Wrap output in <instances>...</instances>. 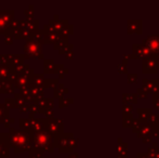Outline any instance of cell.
<instances>
[{
    "instance_id": "1",
    "label": "cell",
    "mask_w": 159,
    "mask_h": 158,
    "mask_svg": "<svg viewBox=\"0 0 159 158\" xmlns=\"http://www.w3.org/2000/svg\"><path fill=\"white\" fill-rule=\"evenodd\" d=\"M9 141L11 147L14 148V153L21 154L24 152H30L33 147L34 131L28 130H16L14 128L9 129Z\"/></svg>"
},
{
    "instance_id": "2",
    "label": "cell",
    "mask_w": 159,
    "mask_h": 158,
    "mask_svg": "<svg viewBox=\"0 0 159 158\" xmlns=\"http://www.w3.org/2000/svg\"><path fill=\"white\" fill-rule=\"evenodd\" d=\"M54 135L48 130L34 132L33 147L43 154L44 152L53 153L54 151Z\"/></svg>"
},
{
    "instance_id": "3",
    "label": "cell",
    "mask_w": 159,
    "mask_h": 158,
    "mask_svg": "<svg viewBox=\"0 0 159 158\" xmlns=\"http://www.w3.org/2000/svg\"><path fill=\"white\" fill-rule=\"evenodd\" d=\"M23 54L25 55L26 60H30V59H32V57H35V59H38V60H44L42 44L32 39L26 40L25 41Z\"/></svg>"
},
{
    "instance_id": "4",
    "label": "cell",
    "mask_w": 159,
    "mask_h": 158,
    "mask_svg": "<svg viewBox=\"0 0 159 158\" xmlns=\"http://www.w3.org/2000/svg\"><path fill=\"white\" fill-rule=\"evenodd\" d=\"M26 57L24 54H1L0 55V64H8L9 66L15 70L21 65L25 64Z\"/></svg>"
},
{
    "instance_id": "5",
    "label": "cell",
    "mask_w": 159,
    "mask_h": 158,
    "mask_svg": "<svg viewBox=\"0 0 159 158\" xmlns=\"http://www.w3.org/2000/svg\"><path fill=\"white\" fill-rule=\"evenodd\" d=\"M46 130L50 131L54 137L57 135L62 134V130H63V122L61 119H57V118H47L46 121Z\"/></svg>"
},
{
    "instance_id": "6",
    "label": "cell",
    "mask_w": 159,
    "mask_h": 158,
    "mask_svg": "<svg viewBox=\"0 0 159 158\" xmlns=\"http://www.w3.org/2000/svg\"><path fill=\"white\" fill-rule=\"evenodd\" d=\"M10 141H9V133L1 132L0 134V157H10Z\"/></svg>"
},
{
    "instance_id": "7",
    "label": "cell",
    "mask_w": 159,
    "mask_h": 158,
    "mask_svg": "<svg viewBox=\"0 0 159 158\" xmlns=\"http://www.w3.org/2000/svg\"><path fill=\"white\" fill-rule=\"evenodd\" d=\"M14 70L8 64H0V80H8V81L14 82L16 78Z\"/></svg>"
},
{
    "instance_id": "8",
    "label": "cell",
    "mask_w": 159,
    "mask_h": 158,
    "mask_svg": "<svg viewBox=\"0 0 159 158\" xmlns=\"http://www.w3.org/2000/svg\"><path fill=\"white\" fill-rule=\"evenodd\" d=\"M14 82L8 80H0V94H14L16 90Z\"/></svg>"
},
{
    "instance_id": "9",
    "label": "cell",
    "mask_w": 159,
    "mask_h": 158,
    "mask_svg": "<svg viewBox=\"0 0 159 158\" xmlns=\"http://www.w3.org/2000/svg\"><path fill=\"white\" fill-rule=\"evenodd\" d=\"M20 28H23V29H27V30L39 29V20H37V19L20 20Z\"/></svg>"
},
{
    "instance_id": "10",
    "label": "cell",
    "mask_w": 159,
    "mask_h": 158,
    "mask_svg": "<svg viewBox=\"0 0 159 158\" xmlns=\"http://www.w3.org/2000/svg\"><path fill=\"white\" fill-rule=\"evenodd\" d=\"M16 76H27V77H33L36 74L35 70L30 67V65L28 63H25L23 65H21L20 67L14 70Z\"/></svg>"
},
{
    "instance_id": "11",
    "label": "cell",
    "mask_w": 159,
    "mask_h": 158,
    "mask_svg": "<svg viewBox=\"0 0 159 158\" xmlns=\"http://www.w3.org/2000/svg\"><path fill=\"white\" fill-rule=\"evenodd\" d=\"M37 103V105L39 106L40 108V114H43L44 111H47L48 108H53V105H54V99H40L35 101Z\"/></svg>"
},
{
    "instance_id": "12",
    "label": "cell",
    "mask_w": 159,
    "mask_h": 158,
    "mask_svg": "<svg viewBox=\"0 0 159 158\" xmlns=\"http://www.w3.org/2000/svg\"><path fill=\"white\" fill-rule=\"evenodd\" d=\"M47 118H33L32 119V129L34 132H40L46 130Z\"/></svg>"
},
{
    "instance_id": "13",
    "label": "cell",
    "mask_w": 159,
    "mask_h": 158,
    "mask_svg": "<svg viewBox=\"0 0 159 158\" xmlns=\"http://www.w3.org/2000/svg\"><path fill=\"white\" fill-rule=\"evenodd\" d=\"M30 95H32V97L34 99V102L44 97V92L42 88H39V87L35 86L33 84H30Z\"/></svg>"
},
{
    "instance_id": "14",
    "label": "cell",
    "mask_w": 159,
    "mask_h": 158,
    "mask_svg": "<svg viewBox=\"0 0 159 158\" xmlns=\"http://www.w3.org/2000/svg\"><path fill=\"white\" fill-rule=\"evenodd\" d=\"M32 78L33 77H27V76H17L14 80V84L16 86V88L21 89V88H25L28 87L32 84Z\"/></svg>"
},
{
    "instance_id": "15",
    "label": "cell",
    "mask_w": 159,
    "mask_h": 158,
    "mask_svg": "<svg viewBox=\"0 0 159 158\" xmlns=\"http://www.w3.org/2000/svg\"><path fill=\"white\" fill-rule=\"evenodd\" d=\"M55 67L57 65L54 64V60L52 59H44L43 60V74H55Z\"/></svg>"
},
{
    "instance_id": "16",
    "label": "cell",
    "mask_w": 159,
    "mask_h": 158,
    "mask_svg": "<svg viewBox=\"0 0 159 158\" xmlns=\"http://www.w3.org/2000/svg\"><path fill=\"white\" fill-rule=\"evenodd\" d=\"M44 82H46L44 74H35L32 78V84L37 87H39V88L44 89Z\"/></svg>"
},
{
    "instance_id": "17",
    "label": "cell",
    "mask_w": 159,
    "mask_h": 158,
    "mask_svg": "<svg viewBox=\"0 0 159 158\" xmlns=\"http://www.w3.org/2000/svg\"><path fill=\"white\" fill-rule=\"evenodd\" d=\"M9 117H10V108L6 104L0 103V124H4V121Z\"/></svg>"
},
{
    "instance_id": "18",
    "label": "cell",
    "mask_w": 159,
    "mask_h": 158,
    "mask_svg": "<svg viewBox=\"0 0 159 158\" xmlns=\"http://www.w3.org/2000/svg\"><path fill=\"white\" fill-rule=\"evenodd\" d=\"M14 100H15V104H16V108H19V110H21L22 107H23L24 105H26V104H28L27 103V101H26V99L23 97V95L21 94L20 92H17V93H14Z\"/></svg>"
},
{
    "instance_id": "19",
    "label": "cell",
    "mask_w": 159,
    "mask_h": 158,
    "mask_svg": "<svg viewBox=\"0 0 159 158\" xmlns=\"http://www.w3.org/2000/svg\"><path fill=\"white\" fill-rule=\"evenodd\" d=\"M0 16L11 24V22L14 19V10H0Z\"/></svg>"
},
{
    "instance_id": "20",
    "label": "cell",
    "mask_w": 159,
    "mask_h": 158,
    "mask_svg": "<svg viewBox=\"0 0 159 158\" xmlns=\"http://www.w3.org/2000/svg\"><path fill=\"white\" fill-rule=\"evenodd\" d=\"M19 126L21 130H28V129H32V119L27 118H20L19 119Z\"/></svg>"
},
{
    "instance_id": "21",
    "label": "cell",
    "mask_w": 159,
    "mask_h": 158,
    "mask_svg": "<svg viewBox=\"0 0 159 158\" xmlns=\"http://www.w3.org/2000/svg\"><path fill=\"white\" fill-rule=\"evenodd\" d=\"M68 92V90L67 89H65L64 84H57V88H54V99H62V97H63L64 93H67Z\"/></svg>"
},
{
    "instance_id": "22",
    "label": "cell",
    "mask_w": 159,
    "mask_h": 158,
    "mask_svg": "<svg viewBox=\"0 0 159 158\" xmlns=\"http://www.w3.org/2000/svg\"><path fill=\"white\" fill-rule=\"evenodd\" d=\"M24 14H25V19L34 20V16H35V6L34 4H30L28 8L24 11Z\"/></svg>"
},
{
    "instance_id": "23",
    "label": "cell",
    "mask_w": 159,
    "mask_h": 158,
    "mask_svg": "<svg viewBox=\"0 0 159 158\" xmlns=\"http://www.w3.org/2000/svg\"><path fill=\"white\" fill-rule=\"evenodd\" d=\"M57 84H59V80L57 79H46L44 88H57Z\"/></svg>"
},
{
    "instance_id": "24",
    "label": "cell",
    "mask_w": 159,
    "mask_h": 158,
    "mask_svg": "<svg viewBox=\"0 0 159 158\" xmlns=\"http://www.w3.org/2000/svg\"><path fill=\"white\" fill-rule=\"evenodd\" d=\"M13 40H14V36H13V33L12 32H7L4 34V43L6 44H12L13 43Z\"/></svg>"
},
{
    "instance_id": "25",
    "label": "cell",
    "mask_w": 159,
    "mask_h": 158,
    "mask_svg": "<svg viewBox=\"0 0 159 158\" xmlns=\"http://www.w3.org/2000/svg\"><path fill=\"white\" fill-rule=\"evenodd\" d=\"M4 104H6L10 110H12V108H16V104H15L14 97H6V100H4Z\"/></svg>"
},
{
    "instance_id": "26",
    "label": "cell",
    "mask_w": 159,
    "mask_h": 158,
    "mask_svg": "<svg viewBox=\"0 0 159 158\" xmlns=\"http://www.w3.org/2000/svg\"><path fill=\"white\" fill-rule=\"evenodd\" d=\"M14 122H15V118H12V117H9V118L7 119L6 121H4V124H4V128L8 129V130H9V129H11V124H14Z\"/></svg>"
},
{
    "instance_id": "27",
    "label": "cell",
    "mask_w": 159,
    "mask_h": 158,
    "mask_svg": "<svg viewBox=\"0 0 159 158\" xmlns=\"http://www.w3.org/2000/svg\"><path fill=\"white\" fill-rule=\"evenodd\" d=\"M63 70H64V65L63 64H59V65H57V67H55V74H59L60 77H63Z\"/></svg>"
},
{
    "instance_id": "28",
    "label": "cell",
    "mask_w": 159,
    "mask_h": 158,
    "mask_svg": "<svg viewBox=\"0 0 159 158\" xmlns=\"http://www.w3.org/2000/svg\"><path fill=\"white\" fill-rule=\"evenodd\" d=\"M43 115H44V118H48V119L54 118V117H53V110L52 108H48L47 111H44Z\"/></svg>"
},
{
    "instance_id": "29",
    "label": "cell",
    "mask_w": 159,
    "mask_h": 158,
    "mask_svg": "<svg viewBox=\"0 0 159 158\" xmlns=\"http://www.w3.org/2000/svg\"><path fill=\"white\" fill-rule=\"evenodd\" d=\"M20 111H21V113H26V114L30 115V104H26V105H24Z\"/></svg>"
},
{
    "instance_id": "30",
    "label": "cell",
    "mask_w": 159,
    "mask_h": 158,
    "mask_svg": "<svg viewBox=\"0 0 159 158\" xmlns=\"http://www.w3.org/2000/svg\"><path fill=\"white\" fill-rule=\"evenodd\" d=\"M70 101H71V100H69V101H66V100H64L63 97H62V99H60V105H59V107L62 108V107H64V106L68 105V102H70Z\"/></svg>"
},
{
    "instance_id": "31",
    "label": "cell",
    "mask_w": 159,
    "mask_h": 158,
    "mask_svg": "<svg viewBox=\"0 0 159 158\" xmlns=\"http://www.w3.org/2000/svg\"><path fill=\"white\" fill-rule=\"evenodd\" d=\"M74 156H75V155H73L71 157H68V158H77V157H74Z\"/></svg>"
},
{
    "instance_id": "32",
    "label": "cell",
    "mask_w": 159,
    "mask_h": 158,
    "mask_svg": "<svg viewBox=\"0 0 159 158\" xmlns=\"http://www.w3.org/2000/svg\"><path fill=\"white\" fill-rule=\"evenodd\" d=\"M0 134H1V131H0Z\"/></svg>"
},
{
    "instance_id": "33",
    "label": "cell",
    "mask_w": 159,
    "mask_h": 158,
    "mask_svg": "<svg viewBox=\"0 0 159 158\" xmlns=\"http://www.w3.org/2000/svg\"><path fill=\"white\" fill-rule=\"evenodd\" d=\"M0 55H1V53H0Z\"/></svg>"
},
{
    "instance_id": "34",
    "label": "cell",
    "mask_w": 159,
    "mask_h": 158,
    "mask_svg": "<svg viewBox=\"0 0 159 158\" xmlns=\"http://www.w3.org/2000/svg\"><path fill=\"white\" fill-rule=\"evenodd\" d=\"M47 158H48V157H47Z\"/></svg>"
}]
</instances>
